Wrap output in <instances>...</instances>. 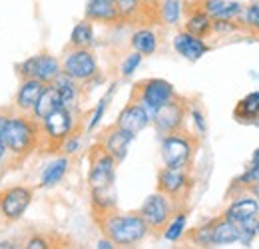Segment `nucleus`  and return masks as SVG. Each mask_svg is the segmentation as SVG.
Segmentation results:
<instances>
[{
    "instance_id": "1",
    "label": "nucleus",
    "mask_w": 259,
    "mask_h": 249,
    "mask_svg": "<svg viewBox=\"0 0 259 249\" xmlns=\"http://www.w3.org/2000/svg\"><path fill=\"white\" fill-rule=\"evenodd\" d=\"M0 138L6 150V159L18 165L28 156H32L34 150L40 148V140H42L40 122H36L32 116H26L24 112L6 116Z\"/></svg>"
},
{
    "instance_id": "2",
    "label": "nucleus",
    "mask_w": 259,
    "mask_h": 249,
    "mask_svg": "<svg viewBox=\"0 0 259 249\" xmlns=\"http://www.w3.org/2000/svg\"><path fill=\"white\" fill-rule=\"evenodd\" d=\"M92 218L100 227V231L104 233V237L114 241V245H122V247L136 245L150 233V225L146 223L140 212L120 214L118 210H110L102 214H92Z\"/></svg>"
},
{
    "instance_id": "3",
    "label": "nucleus",
    "mask_w": 259,
    "mask_h": 249,
    "mask_svg": "<svg viewBox=\"0 0 259 249\" xmlns=\"http://www.w3.org/2000/svg\"><path fill=\"white\" fill-rule=\"evenodd\" d=\"M199 148V140L186 128L174 134L163 136L162 140V159L165 168L171 170H190Z\"/></svg>"
},
{
    "instance_id": "4",
    "label": "nucleus",
    "mask_w": 259,
    "mask_h": 249,
    "mask_svg": "<svg viewBox=\"0 0 259 249\" xmlns=\"http://www.w3.org/2000/svg\"><path fill=\"white\" fill-rule=\"evenodd\" d=\"M42 130V140H40V148H44L46 152H58L62 150V144L74 134V116L70 108H58L54 110L48 118H44L40 122Z\"/></svg>"
},
{
    "instance_id": "5",
    "label": "nucleus",
    "mask_w": 259,
    "mask_h": 249,
    "mask_svg": "<svg viewBox=\"0 0 259 249\" xmlns=\"http://www.w3.org/2000/svg\"><path fill=\"white\" fill-rule=\"evenodd\" d=\"M116 159L114 156L96 142L90 150V174H88V186L90 191H108L114 189L116 182Z\"/></svg>"
},
{
    "instance_id": "6",
    "label": "nucleus",
    "mask_w": 259,
    "mask_h": 249,
    "mask_svg": "<svg viewBox=\"0 0 259 249\" xmlns=\"http://www.w3.org/2000/svg\"><path fill=\"white\" fill-rule=\"evenodd\" d=\"M176 96L174 86L162 80V78H150V80H144V82H138L134 88H132V96L130 100L142 104L150 116L156 114L158 108H162L165 102H169L171 98Z\"/></svg>"
},
{
    "instance_id": "7",
    "label": "nucleus",
    "mask_w": 259,
    "mask_h": 249,
    "mask_svg": "<svg viewBox=\"0 0 259 249\" xmlns=\"http://www.w3.org/2000/svg\"><path fill=\"white\" fill-rule=\"evenodd\" d=\"M190 189H192V176L188 174V170H171L163 165L158 172V191L167 195L176 208H186Z\"/></svg>"
},
{
    "instance_id": "8",
    "label": "nucleus",
    "mask_w": 259,
    "mask_h": 249,
    "mask_svg": "<svg viewBox=\"0 0 259 249\" xmlns=\"http://www.w3.org/2000/svg\"><path fill=\"white\" fill-rule=\"evenodd\" d=\"M188 112H190L188 100L176 94L169 102H165L162 108L156 110V114L152 116V122L162 136H167V134H174L186 128Z\"/></svg>"
},
{
    "instance_id": "9",
    "label": "nucleus",
    "mask_w": 259,
    "mask_h": 249,
    "mask_svg": "<svg viewBox=\"0 0 259 249\" xmlns=\"http://www.w3.org/2000/svg\"><path fill=\"white\" fill-rule=\"evenodd\" d=\"M176 210H180V208H176L167 195H163L162 191H156L150 197H146V201L140 208V214L146 219V223L150 225L152 231H163L165 225L169 223V219L174 218Z\"/></svg>"
},
{
    "instance_id": "10",
    "label": "nucleus",
    "mask_w": 259,
    "mask_h": 249,
    "mask_svg": "<svg viewBox=\"0 0 259 249\" xmlns=\"http://www.w3.org/2000/svg\"><path fill=\"white\" fill-rule=\"evenodd\" d=\"M32 187L28 186H14L6 187L0 191V216L4 221L14 223L24 216L32 201Z\"/></svg>"
},
{
    "instance_id": "11",
    "label": "nucleus",
    "mask_w": 259,
    "mask_h": 249,
    "mask_svg": "<svg viewBox=\"0 0 259 249\" xmlns=\"http://www.w3.org/2000/svg\"><path fill=\"white\" fill-rule=\"evenodd\" d=\"M62 72L76 82H88L98 72L96 56L90 48H72L62 60Z\"/></svg>"
},
{
    "instance_id": "12",
    "label": "nucleus",
    "mask_w": 259,
    "mask_h": 249,
    "mask_svg": "<svg viewBox=\"0 0 259 249\" xmlns=\"http://www.w3.org/2000/svg\"><path fill=\"white\" fill-rule=\"evenodd\" d=\"M134 138H136L134 134H130L126 130H122L120 126L114 124L112 128H108V130L98 138V142L114 156L116 161H122V159L126 157V154H128V148Z\"/></svg>"
},
{
    "instance_id": "13",
    "label": "nucleus",
    "mask_w": 259,
    "mask_h": 249,
    "mask_svg": "<svg viewBox=\"0 0 259 249\" xmlns=\"http://www.w3.org/2000/svg\"><path fill=\"white\" fill-rule=\"evenodd\" d=\"M150 122H152V116L148 114V110H146L142 104L130 100L128 104H126V108L120 112V116H118V120H116V126H120L122 130H126V132L136 136V134H140L144 128H148Z\"/></svg>"
},
{
    "instance_id": "14",
    "label": "nucleus",
    "mask_w": 259,
    "mask_h": 249,
    "mask_svg": "<svg viewBox=\"0 0 259 249\" xmlns=\"http://www.w3.org/2000/svg\"><path fill=\"white\" fill-rule=\"evenodd\" d=\"M186 32L194 34L197 38H205L213 32V18L207 14L201 2L186 8Z\"/></svg>"
},
{
    "instance_id": "15",
    "label": "nucleus",
    "mask_w": 259,
    "mask_h": 249,
    "mask_svg": "<svg viewBox=\"0 0 259 249\" xmlns=\"http://www.w3.org/2000/svg\"><path fill=\"white\" fill-rule=\"evenodd\" d=\"M174 48H176V52L180 54V56H184L186 60H190V62H197L203 54H207L209 52V46L201 40V38H197L194 34H190V32H180L176 38H174Z\"/></svg>"
},
{
    "instance_id": "16",
    "label": "nucleus",
    "mask_w": 259,
    "mask_h": 249,
    "mask_svg": "<svg viewBox=\"0 0 259 249\" xmlns=\"http://www.w3.org/2000/svg\"><path fill=\"white\" fill-rule=\"evenodd\" d=\"M46 86H48V84H44V82L38 80V78H26V80H22V82H20V88H18V92H16V98H14L16 108H18L20 112H24V114H30L34 104L38 102L40 94L44 92Z\"/></svg>"
},
{
    "instance_id": "17",
    "label": "nucleus",
    "mask_w": 259,
    "mask_h": 249,
    "mask_svg": "<svg viewBox=\"0 0 259 249\" xmlns=\"http://www.w3.org/2000/svg\"><path fill=\"white\" fill-rule=\"evenodd\" d=\"M86 20L102 22V24H118L122 22L120 12L110 0H88L86 4Z\"/></svg>"
},
{
    "instance_id": "18",
    "label": "nucleus",
    "mask_w": 259,
    "mask_h": 249,
    "mask_svg": "<svg viewBox=\"0 0 259 249\" xmlns=\"http://www.w3.org/2000/svg\"><path fill=\"white\" fill-rule=\"evenodd\" d=\"M257 216H259L257 199H255V197H249V195H245V197L233 201L226 210V214H224V218L229 219V221H233V223H237V225H241V223H245V221H253Z\"/></svg>"
},
{
    "instance_id": "19",
    "label": "nucleus",
    "mask_w": 259,
    "mask_h": 249,
    "mask_svg": "<svg viewBox=\"0 0 259 249\" xmlns=\"http://www.w3.org/2000/svg\"><path fill=\"white\" fill-rule=\"evenodd\" d=\"M58 108H62V102H60V94L58 90L52 86V84H48L46 88H44V92L40 94V98H38V102L34 104L32 108V118L36 122H42L44 118H48L54 110H58Z\"/></svg>"
},
{
    "instance_id": "20",
    "label": "nucleus",
    "mask_w": 259,
    "mask_h": 249,
    "mask_svg": "<svg viewBox=\"0 0 259 249\" xmlns=\"http://www.w3.org/2000/svg\"><path fill=\"white\" fill-rule=\"evenodd\" d=\"M211 245H229L239 241V225L226 218L211 219Z\"/></svg>"
},
{
    "instance_id": "21",
    "label": "nucleus",
    "mask_w": 259,
    "mask_h": 249,
    "mask_svg": "<svg viewBox=\"0 0 259 249\" xmlns=\"http://www.w3.org/2000/svg\"><path fill=\"white\" fill-rule=\"evenodd\" d=\"M32 60L34 78L42 80L44 84H52L58 78V74L62 72V64L50 54H36V56H32Z\"/></svg>"
},
{
    "instance_id": "22",
    "label": "nucleus",
    "mask_w": 259,
    "mask_h": 249,
    "mask_svg": "<svg viewBox=\"0 0 259 249\" xmlns=\"http://www.w3.org/2000/svg\"><path fill=\"white\" fill-rule=\"evenodd\" d=\"M201 4L213 20H235L243 10L239 2L229 0H201Z\"/></svg>"
},
{
    "instance_id": "23",
    "label": "nucleus",
    "mask_w": 259,
    "mask_h": 249,
    "mask_svg": "<svg viewBox=\"0 0 259 249\" xmlns=\"http://www.w3.org/2000/svg\"><path fill=\"white\" fill-rule=\"evenodd\" d=\"M233 118L239 124H255L259 120V92H251L241 98L233 110Z\"/></svg>"
},
{
    "instance_id": "24",
    "label": "nucleus",
    "mask_w": 259,
    "mask_h": 249,
    "mask_svg": "<svg viewBox=\"0 0 259 249\" xmlns=\"http://www.w3.org/2000/svg\"><path fill=\"white\" fill-rule=\"evenodd\" d=\"M52 86H54V88L58 90V94H60V102H62V106L72 110V106H74L76 100H78V82H76L74 78H70L68 74L60 72L58 78L52 82Z\"/></svg>"
},
{
    "instance_id": "25",
    "label": "nucleus",
    "mask_w": 259,
    "mask_h": 249,
    "mask_svg": "<svg viewBox=\"0 0 259 249\" xmlns=\"http://www.w3.org/2000/svg\"><path fill=\"white\" fill-rule=\"evenodd\" d=\"M68 165H70V161H68V157L66 156L58 157V159H54V161H50V163L46 165V170L42 172L40 186L52 187V186H56V184H60L62 178L66 176V172H68Z\"/></svg>"
},
{
    "instance_id": "26",
    "label": "nucleus",
    "mask_w": 259,
    "mask_h": 249,
    "mask_svg": "<svg viewBox=\"0 0 259 249\" xmlns=\"http://www.w3.org/2000/svg\"><path fill=\"white\" fill-rule=\"evenodd\" d=\"M132 46L142 56H150V54H154L158 50V36L150 28H140L132 36Z\"/></svg>"
},
{
    "instance_id": "27",
    "label": "nucleus",
    "mask_w": 259,
    "mask_h": 249,
    "mask_svg": "<svg viewBox=\"0 0 259 249\" xmlns=\"http://www.w3.org/2000/svg\"><path fill=\"white\" fill-rule=\"evenodd\" d=\"M94 42V28L90 20H82L74 26L70 34V46L72 48H90Z\"/></svg>"
},
{
    "instance_id": "28",
    "label": "nucleus",
    "mask_w": 259,
    "mask_h": 249,
    "mask_svg": "<svg viewBox=\"0 0 259 249\" xmlns=\"http://www.w3.org/2000/svg\"><path fill=\"white\" fill-rule=\"evenodd\" d=\"M122 22L130 24H142V4L140 0H114Z\"/></svg>"
},
{
    "instance_id": "29",
    "label": "nucleus",
    "mask_w": 259,
    "mask_h": 249,
    "mask_svg": "<svg viewBox=\"0 0 259 249\" xmlns=\"http://www.w3.org/2000/svg\"><path fill=\"white\" fill-rule=\"evenodd\" d=\"M186 221H188V210H186V208L176 210L174 218L169 219V223H167L165 229H163V237H165L167 241H178V239L184 235Z\"/></svg>"
},
{
    "instance_id": "30",
    "label": "nucleus",
    "mask_w": 259,
    "mask_h": 249,
    "mask_svg": "<svg viewBox=\"0 0 259 249\" xmlns=\"http://www.w3.org/2000/svg\"><path fill=\"white\" fill-rule=\"evenodd\" d=\"M182 12H184V4L182 0H162L160 2V20L163 24H178L180 18H182Z\"/></svg>"
},
{
    "instance_id": "31",
    "label": "nucleus",
    "mask_w": 259,
    "mask_h": 249,
    "mask_svg": "<svg viewBox=\"0 0 259 249\" xmlns=\"http://www.w3.org/2000/svg\"><path fill=\"white\" fill-rule=\"evenodd\" d=\"M241 28L259 36V0H253L245 10H241Z\"/></svg>"
},
{
    "instance_id": "32",
    "label": "nucleus",
    "mask_w": 259,
    "mask_h": 249,
    "mask_svg": "<svg viewBox=\"0 0 259 249\" xmlns=\"http://www.w3.org/2000/svg\"><path fill=\"white\" fill-rule=\"evenodd\" d=\"M235 186H241L245 189H253L255 186H259V150H255V154L251 157V165L249 170L235 180Z\"/></svg>"
},
{
    "instance_id": "33",
    "label": "nucleus",
    "mask_w": 259,
    "mask_h": 249,
    "mask_svg": "<svg viewBox=\"0 0 259 249\" xmlns=\"http://www.w3.org/2000/svg\"><path fill=\"white\" fill-rule=\"evenodd\" d=\"M160 2L162 0H140L142 4V24H156L160 20Z\"/></svg>"
},
{
    "instance_id": "34",
    "label": "nucleus",
    "mask_w": 259,
    "mask_h": 249,
    "mask_svg": "<svg viewBox=\"0 0 259 249\" xmlns=\"http://www.w3.org/2000/svg\"><path fill=\"white\" fill-rule=\"evenodd\" d=\"M211 223L213 221L197 227L194 233H190V239L194 241L195 245H211Z\"/></svg>"
},
{
    "instance_id": "35",
    "label": "nucleus",
    "mask_w": 259,
    "mask_h": 249,
    "mask_svg": "<svg viewBox=\"0 0 259 249\" xmlns=\"http://www.w3.org/2000/svg\"><path fill=\"white\" fill-rule=\"evenodd\" d=\"M112 92H114V88L110 90V94H106V96L100 100V104L96 106V110H94V114H92V120H90V130H94V128L100 124V120H102V116H104V112H106V106H108V102H110V98H112Z\"/></svg>"
},
{
    "instance_id": "36",
    "label": "nucleus",
    "mask_w": 259,
    "mask_h": 249,
    "mask_svg": "<svg viewBox=\"0 0 259 249\" xmlns=\"http://www.w3.org/2000/svg\"><path fill=\"white\" fill-rule=\"evenodd\" d=\"M142 62V54L140 52H134V54H130L128 58L122 62V76H132L136 70H138V66Z\"/></svg>"
},
{
    "instance_id": "37",
    "label": "nucleus",
    "mask_w": 259,
    "mask_h": 249,
    "mask_svg": "<svg viewBox=\"0 0 259 249\" xmlns=\"http://www.w3.org/2000/svg\"><path fill=\"white\" fill-rule=\"evenodd\" d=\"M52 247V243L46 239V237H32V239H28V243H26V249H48Z\"/></svg>"
},
{
    "instance_id": "38",
    "label": "nucleus",
    "mask_w": 259,
    "mask_h": 249,
    "mask_svg": "<svg viewBox=\"0 0 259 249\" xmlns=\"http://www.w3.org/2000/svg\"><path fill=\"white\" fill-rule=\"evenodd\" d=\"M62 150H64L66 154H74L76 150H78V138L72 134L68 140H66L64 144H62Z\"/></svg>"
},
{
    "instance_id": "39",
    "label": "nucleus",
    "mask_w": 259,
    "mask_h": 249,
    "mask_svg": "<svg viewBox=\"0 0 259 249\" xmlns=\"http://www.w3.org/2000/svg\"><path fill=\"white\" fill-rule=\"evenodd\" d=\"M98 247L100 249H112V247H116V245H114V241H110V239L106 237V239H102V241L98 243Z\"/></svg>"
},
{
    "instance_id": "40",
    "label": "nucleus",
    "mask_w": 259,
    "mask_h": 249,
    "mask_svg": "<svg viewBox=\"0 0 259 249\" xmlns=\"http://www.w3.org/2000/svg\"><path fill=\"white\" fill-rule=\"evenodd\" d=\"M4 247H8V249H12L14 245L10 243V241H0V249H4Z\"/></svg>"
},
{
    "instance_id": "41",
    "label": "nucleus",
    "mask_w": 259,
    "mask_h": 249,
    "mask_svg": "<svg viewBox=\"0 0 259 249\" xmlns=\"http://www.w3.org/2000/svg\"><path fill=\"white\" fill-rule=\"evenodd\" d=\"M257 233H259V223H257Z\"/></svg>"
},
{
    "instance_id": "42",
    "label": "nucleus",
    "mask_w": 259,
    "mask_h": 249,
    "mask_svg": "<svg viewBox=\"0 0 259 249\" xmlns=\"http://www.w3.org/2000/svg\"><path fill=\"white\" fill-rule=\"evenodd\" d=\"M110 2H114V0H110Z\"/></svg>"
}]
</instances>
